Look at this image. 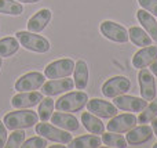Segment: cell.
I'll return each instance as SVG.
<instances>
[{
  "mask_svg": "<svg viewBox=\"0 0 157 148\" xmlns=\"http://www.w3.org/2000/svg\"><path fill=\"white\" fill-rule=\"evenodd\" d=\"M24 7L17 0H0V14L7 15H21Z\"/></svg>",
  "mask_w": 157,
  "mask_h": 148,
  "instance_id": "cell-26",
  "label": "cell"
},
{
  "mask_svg": "<svg viewBox=\"0 0 157 148\" xmlns=\"http://www.w3.org/2000/svg\"><path fill=\"white\" fill-rule=\"evenodd\" d=\"M55 108V102L54 100L51 98V96H47V98H43L39 104V111H37V115L39 119L41 122H46L51 118L52 115V111Z\"/></svg>",
  "mask_w": 157,
  "mask_h": 148,
  "instance_id": "cell-25",
  "label": "cell"
},
{
  "mask_svg": "<svg viewBox=\"0 0 157 148\" xmlns=\"http://www.w3.org/2000/svg\"><path fill=\"white\" fill-rule=\"evenodd\" d=\"M52 13L48 10V8H41L33 17H30L29 21H28V30L29 32H35L39 33L41 30L46 29V26L48 25V22L51 21Z\"/></svg>",
  "mask_w": 157,
  "mask_h": 148,
  "instance_id": "cell-18",
  "label": "cell"
},
{
  "mask_svg": "<svg viewBox=\"0 0 157 148\" xmlns=\"http://www.w3.org/2000/svg\"><path fill=\"white\" fill-rule=\"evenodd\" d=\"M153 147H155V148H157V143H156V144H155V146H153Z\"/></svg>",
  "mask_w": 157,
  "mask_h": 148,
  "instance_id": "cell-37",
  "label": "cell"
},
{
  "mask_svg": "<svg viewBox=\"0 0 157 148\" xmlns=\"http://www.w3.org/2000/svg\"><path fill=\"white\" fill-rule=\"evenodd\" d=\"M157 60V46H145L134 54L132 65L136 69L146 68L147 65H152Z\"/></svg>",
  "mask_w": 157,
  "mask_h": 148,
  "instance_id": "cell-14",
  "label": "cell"
},
{
  "mask_svg": "<svg viewBox=\"0 0 157 148\" xmlns=\"http://www.w3.org/2000/svg\"><path fill=\"white\" fill-rule=\"evenodd\" d=\"M113 104L117 107V110L127 111V112H141L142 110H145V107L147 105V101L144 98H138L134 96H121L114 97Z\"/></svg>",
  "mask_w": 157,
  "mask_h": 148,
  "instance_id": "cell-12",
  "label": "cell"
},
{
  "mask_svg": "<svg viewBox=\"0 0 157 148\" xmlns=\"http://www.w3.org/2000/svg\"><path fill=\"white\" fill-rule=\"evenodd\" d=\"M150 71H152L153 75H156V76H157V60L152 64V65H150Z\"/></svg>",
  "mask_w": 157,
  "mask_h": 148,
  "instance_id": "cell-33",
  "label": "cell"
},
{
  "mask_svg": "<svg viewBox=\"0 0 157 148\" xmlns=\"http://www.w3.org/2000/svg\"><path fill=\"white\" fill-rule=\"evenodd\" d=\"M73 82L77 90H84L88 85V66L83 60H78L75 64L73 69Z\"/></svg>",
  "mask_w": 157,
  "mask_h": 148,
  "instance_id": "cell-20",
  "label": "cell"
},
{
  "mask_svg": "<svg viewBox=\"0 0 157 148\" xmlns=\"http://www.w3.org/2000/svg\"><path fill=\"white\" fill-rule=\"evenodd\" d=\"M101 33L105 36L106 39L116 43H127L128 42V32L123 25L116 24L113 21H103L99 26Z\"/></svg>",
  "mask_w": 157,
  "mask_h": 148,
  "instance_id": "cell-9",
  "label": "cell"
},
{
  "mask_svg": "<svg viewBox=\"0 0 157 148\" xmlns=\"http://www.w3.org/2000/svg\"><path fill=\"white\" fill-rule=\"evenodd\" d=\"M102 141L105 143V146L108 147H117V148H124L127 147V140L124 136H121L120 133L109 132V133H102Z\"/></svg>",
  "mask_w": 157,
  "mask_h": 148,
  "instance_id": "cell-27",
  "label": "cell"
},
{
  "mask_svg": "<svg viewBox=\"0 0 157 148\" xmlns=\"http://www.w3.org/2000/svg\"><path fill=\"white\" fill-rule=\"evenodd\" d=\"M152 129H153V133L157 136V118H155L152 121Z\"/></svg>",
  "mask_w": 157,
  "mask_h": 148,
  "instance_id": "cell-34",
  "label": "cell"
},
{
  "mask_svg": "<svg viewBox=\"0 0 157 148\" xmlns=\"http://www.w3.org/2000/svg\"><path fill=\"white\" fill-rule=\"evenodd\" d=\"M51 123L63 130H68V132H76L80 127V123H78L76 116H73L72 114H68V112H62V111H58V112L52 114Z\"/></svg>",
  "mask_w": 157,
  "mask_h": 148,
  "instance_id": "cell-17",
  "label": "cell"
},
{
  "mask_svg": "<svg viewBox=\"0 0 157 148\" xmlns=\"http://www.w3.org/2000/svg\"><path fill=\"white\" fill-rule=\"evenodd\" d=\"M46 82V76L40 72H28L15 82L14 87L17 91H35L39 90Z\"/></svg>",
  "mask_w": 157,
  "mask_h": 148,
  "instance_id": "cell-8",
  "label": "cell"
},
{
  "mask_svg": "<svg viewBox=\"0 0 157 148\" xmlns=\"http://www.w3.org/2000/svg\"><path fill=\"white\" fill-rule=\"evenodd\" d=\"M73 87H75V82L72 79H69L68 76L59 78V79H52L43 85V94L52 97V96H58L61 93H65V91L73 90Z\"/></svg>",
  "mask_w": 157,
  "mask_h": 148,
  "instance_id": "cell-15",
  "label": "cell"
},
{
  "mask_svg": "<svg viewBox=\"0 0 157 148\" xmlns=\"http://www.w3.org/2000/svg\"><path fill=\"white\" fill-rule=\"evenodd\" d=\"M136 123L138 118L134 114H121V115H114L106 125V129L114 133H124L135 127Z\"/></svg>",
  "mask_w": 157,
  "mask_h": 148,
  "instance_id": "cell-10",
  "label": "cell"
},
{
  "mask_svg": "<svg viewBox=\"0 0 157 148\" xmlns=\"http://www.w3.org/2000/svg\"><path fill=\"white\" fill-rule=\"evenodd\" d=\"M87 110L91 114H94L98 118H113L114 115H117V107L114 104L109 101L101 98H92L87 101Z\"/></svg>",
  "mask_w": 157,
  "mask_h": 148,
  "instance_id": "cell-11",
  "label": "cell"
},
{
  "mask_svg": "<svg viewBox=\"0 0 157 148\" xmlns=\"http://www.w3.org/2000/svg\"><path fill=\"white\" fill-rule=\"evenodd\" d=\"M0 68H2V58H0Z\"/></svg>",
  "mask_w": 157,
  "mask_h": 148,
  "instance_id": "cell-36",
  "label": "cell"
},
{
  "mask_svg": "<svg viewBox=\"0 0 157 148\" xmlns=\"http://www.w3.org/2000/svg\"><path fill=\"white\" fill-rule=\"evenodd\" d=\"M15 38L18 39L19 44H21L24 49L30 50V51L35 53H47L50 51L51 46H50V42L46 38L40 35H36L35 32H28V30H19L15 33Z\"/></svg>",
  "mask_w": 157,
  "mask_h": 148,
  "instance_id": "cell-2",
  "label": "cell"
},
{
  "mask_svg": "<svg viewBox=\"0 0 157 148\" xmlns=\"http://www.w3.org/2000/svg\"><path fill=\"white\" fill-rule=\"evenodd\" d=\"M7 127H6V125L3 123L2 121H0V148L6 146V141H7Z\"/></svg>",
  "mask_w": 157,
  "mask_h": 148,
  "instance_id": "cell-32",
  "label": "cell"
},
{
  "mask_svg": "<svg viewBox=\"0 0 157 148\" xmlns=\"http://www.w3.org/2000/svg\"><path fill=\"white\" fill-rule=\"evenodd\" d=\"M75 69V62L71 58H61L54 62H50L44 68V76L48 79H59L72 75Z\"/></svg>",
  "mask_w": 157,
  "mask_h": 148,
  "instance_id": "cell-6",
  "label": "cell"
},
{
  "mask_svg": "<svg viewBox=\"0 0 157 148\" xmlns=\"http://www.w3.org/2000/svg\"><path fill=\"white\" fill-rule=\"evenodd\" d=\"M102 144V140L97 134H86L77 138H72L68 144L69 148H98Z\"/></svg>",
  "mask_w": 157,
  "mask_h": 148,
  "instance_id": "cell-22",
  "label": "cell"
},
{
  "mask_svg": "<svg viewBox=\"0 0 157 148\" xmlns=\"http://www.w3.org/2000/svg\"><path fill=\"white\" fill-rule=\"evenodd\" d=\"M128 38L131 39V42L135 46H139V47H145L152 44V38L149 36V33L138 26H131L128 29Z\"/></svg>",
  "mask_w": 157,
  "mask_h": 148,
  "instance_id": "cell-23",
  "label": "cell"
},
{
  "mask_svg": "<svg viewBox=\"0 0 157 148\" xmlns=\"http://www.w3.org/2000/svg\"><path fill=\"white\" fill-rule=\"evenodd\" d=\"M36 133L40 134L41 137L47 138L50 141H55L59 144H69L72 140V134L68 130H62L61 127L50 123H36Z\"/></svg>",
  "mask_w": 157,
  "mask_h": 148,
  "instance_id": "cell-4",
  "label": "cell"
},
{
  "mask_svg": "<svg viewBox=\"0 0 157 148\" xmlns=\"http://www.w3.org/2000/svg\"><path fill=\"white\" fill-rule=\"evenodd\" d=\"M21 147H24V148H46L47 141L41 137H30V138H28V140H25Z\"/></svg>",
  "mask_w": 157,
  "mask_h": 148,
  "instance_id": "cell-30",
  "label": "cell"
},
{
  "mask_svg": "<svg viewBox=\"0 0 157 148\" xmlns=\"http://www.w3.org/2000/svg\"><path fill=\"white\" fill-rule=\"evenodd\" d=\"M87 101H88V96L84 91H71L55 101V108L57 111H62V112H77L86 107Z\"/></svg>",
  "mask_w": 157,
  "mask_h": 148,
  "instance_id": "cell-3",
  "label": "cell"
},
{
  "mask_svg": "<svg viewBox=\"0 0 157 148\" xmlns=\"http://www.w3.org/2000/svg\"><path fill=\"white\" fill-rule=\"evenodd\" d=\"M25 141V132L22 129H15L13 133L10 134V137L6 141L7 148H15V147H21L22 143Z\"/></svg>",
  "mask_w": 157,
  "mask_h": 148,
  "instance_id": "cell-29",
  "label": "cell"
},
{
  "mask_svg": "<svg viewBox=\"0 0 157 148\" xmlns=\"http://www.w3.org/2000/svg\"><path fill=\"white\" fill-rule=\"evenodd\" d=\"M17 2H22V3H37L40 0H17Z\"/></svg>",
  "mask_w": 157,
  "mask_h": 148,
  "instance_id": "cell-35",
  "label": "cell"
},
{
  "mask_svg": "<svg viewBox=\"0 0 157 148\" xmlns=\"http://www.w3.org/2000/svg\"><path fill=\"white\" fill-rule=\"evenodd\" d=\"M138 83H139V90H141V96L146 101H152L156 98V82L155 76H153L152 71L146 68L139 69L138 72Z\"/></svg>",
  "mask_w": 157,
  "mask_h": 148,
  "instance_id": "cell-7",
  "label": "cell"
},
{
  "mask_svg": "<svg viewBox=\"0 0 157 148\" xmlns=\"http://www.w3.org/2000/svg\"><path fill=\"white\" fill-rule=\"evenodd\" d=\"M39 121V115L30 110H17L13 112H8L3 118V123L7 129H29L35 126Z\"/></svg>",
  "mask_w": 157,
  "mask_h": 148,
  "instance_id": "cell-1",
  "label": "cell"
},
{
  "mask_svg": "<svg viewBox=\"0 0 157 148\" xmlns=\"http://www.w3.org/2000/svg\"><path fill=\"white\" fill-rule=\"evenodd\" d=\"M131 89V82L125 76H113L102 85V94L108 98L125 94Z\"/></svg>",
  "mask_w": 157,
  "mask_h": 148,
  "instance_id": "cell-5",
  "label": "cell"
},
{
  "mask_svg": "<svg viewBox=\"0 0 157 148\" xmlns=\"http://www.w3.org/2000/svg\"><path fill=\"white\" fill-rule=\"evenodd\" d=\"M19 47H21V44L17 38L7 36V38L0 39V57H11L18 51Z\"/></svg>",
  "mask_w": 157,
  "mask_h": 148,
  "instance_id": "cell-24",
  "label": "cell"
},
{
  "mask_svg": "<svg viewBox=\"0 0 157 148\" xmlns=\"http://www.w3.org/2000/svg\"><path fill=\"white\" fill-rule=\"evenodd\" d=\"M138 3L144 10L149 11L152 15L157 17V0H138Z\"/></svg>",
  "mask_w": 157,
  "mask_h": 148,
  "instance_id": "cell-31",
  "label": "cell"
},
{
  "mask_svg": "<svg viewBox=\"0 0 157 148\" xmlns=\"http://www.w3.org/2000/svg\"><path fill=\"white\" fill-rule=\"evenodd\" d=\"M41 100L43 96L39 91H19V94H15L11 98V105L15 110H26L39 105Z\"/></svg>",
  "mask_w": 157,
  "mask_h": 148,
  "instance_id": "cell-13",
  "label": "cell"
},
{
  "mask_svg": "<svg viewBox=\"0 0 157 148\" xmlns=\"http://www.w3.org/2000/svg\"><path fill=\"white\" fill-rule=\"evenodd\" d=\"M136 18H138L139 24L144 26V29L149 33L152 40L157 42V21L155 19V17L149 11L141 8V10L136 11Z\"/></svg>",
  "mask_w": 157,
  "mask_h": 148,
  "instance_id": "cell-19",
  "label": "cell"
},
{
  "mask_svg": "<svg viewBox=\"0 0 157 148\" xmlns=\"http://www.w3.org/2000/svg\"><path fill=\"white\" fill-rule=\"evenodd\" d=\"M153 137V129L147 125H142V126L132 127L131 130H128L127 133V144L130 146H141L145 144Z\"/></svg>",
  "mask_w": 157,
  "mask_h": 148,
  "instance_id": "cell-16",
  "label": "cell"
},
{
  "mask_svg": "<svg viewBox=\"0 0 157 148\" xmlns=\"http://www.w3.org/2000/svg\"><path fill=\"white\" fill-rule=\"evenodd\" d=\"M81 122H83V126L86 127L90 133H92V134H102V133L105 132V125L101 122L99 118H97V116H95L94 114H91L90 111L88 112H83V115H81Z\"/></svg>",
  "mask_w": 157,
  "mask_h": 148,
  "instance_id": "cell-21",
  "label": "cell"
},
{
  "mask_svg": "<svg viewBox=\"0 0 157 148\" xmlns=\"http://www.w3.org/2000/svg\"><path fill=\"white\" fill-rule=\"evenodd\" d=\"M155 118H157V98H153L149 105L145 107V110L141 111V115L138 116L139 123H149Z\"/></svg>",
  "mask_w": 157,
  "mask_h": 148,
  "instance_id": "cell-28",
  "label": "cell"
}]
</instances>
